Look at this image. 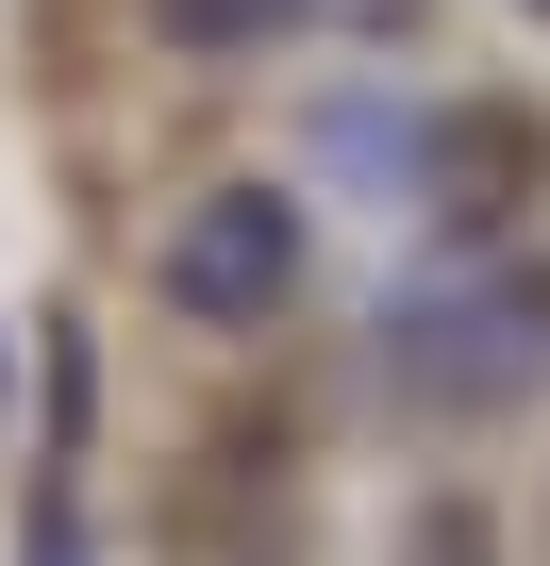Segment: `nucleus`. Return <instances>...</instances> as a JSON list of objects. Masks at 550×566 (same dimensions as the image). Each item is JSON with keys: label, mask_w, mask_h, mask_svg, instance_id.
<instances>
[{"label": "nucleus", "mask_w": 550, "mask_h": 566, "mask_svg": "<svg viewBox=\"0 0 550 566\" xmlns=\"http://www.w3.org/2000/svg\"><path fill=\"white\" fill-rule=\"evenodd\" d=\"M367 367L401 417H533L550 400V266L533 250H434L417 283H384V317H367Z\"/></svg>", "instance_id": "1"}, {"label": "nucleus", "mask_w": 550, "mask_h": 566, "mask_svg": "<svg viewBox=\"0 0 550 566\" xmlns=\"http://www.w3.org/2000/svg\"><path fill=\"white\" fill-rule=\"evenodd\" d=\"M151 283H167L184 334H267V317L301 301V200H284V184H200V200L167 217Z\"/></svg>", "instance_id": "2"}, {"label": "nucleus", "mask_w": 550, "mask_h": 566, "mask_svg": "<svg viewBox=\"0 0 550 566\" xmlns=\"http://www.w3.org/2000/svg\"><path fill=\"white\" fill-rule=\"evenodd\" d=\"M167 34L267 51V34H417V0H167Z\"/></svg>", "instance_id": "3"}, {"label": "nucleus", "mask_w": 550, "mask_h": 566, "mask_svg": "<svg viewBox=\"0 0 550 566\" xmlns=\"http://www.w3.org/2000/svg\"><path fill=\"white\" fill-rule=\"evenodd\" d=\"M417 566H467V549H450V533H434V549H417Z\"/></svg>", "instance_id": "4"}, {"label": "nucleus", "mask_w": 550, "mask_h": 566, "mask_svg": "<svg viewBox=\"0 0 550 566\" xmlns=\"http://www.w3.org/2000/svg\"><path fill=\"white\" fill-rule=\"evenodd\" d=\"M517 18H550V0H517Z\"/></svg>", "instance_id": "5"}]
</instances>
